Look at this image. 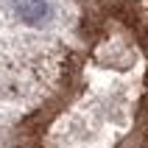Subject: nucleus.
I'll list each match as a JSON object with an SVG mask.
<instances>
[{"label": "nucleus", "mask_w": 148, "mask_h": 148, "mask_svg": "<svg viewBox=\"0 0 148 148\" xmlns=\"http://www.w3.org/2000/svg\"><path fill=\"white\" fill-rule=\"evenodd\" d=\"M11 6H14L20 20H25V23H31V25L45 23L48 14H50V8H48L45 0H11Z\"/></svg>", "instance_id": "f257e3e1"}]
</instances>
